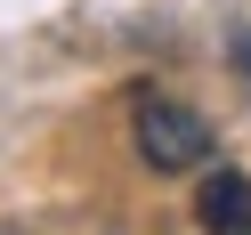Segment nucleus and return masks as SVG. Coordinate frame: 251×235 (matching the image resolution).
Here are the masks:
<instances>
[{"label":"nucleus","mask_w":251,"mask_h":235,"mask_svg":"<svg viewBox=\"0 0 251 235\" xmlns=\"http://www.w3.org/2000/svg\"><path fill=\"white\" fill-rule=\"evenodd\" d=\"M138 154H146V170H195L211 162V122L195 114V105L178 98H138Z\"/></svg>","instance_id":"obj_1"},{"label":"nucleus","mask_w":251,"mask_h":235,"mask_svg":"<svg viewBox=\"0 0 251 235\" xmlns=\"http://www.w3.org/2000/svg\"><path fill=\"white\" fill-rule=\"evenodd\" d=\"M195 219H202V235H251V179L243 170H211L195 186Z\"/></svg>","instance_id":"obj_2"},{"label":"nucleus","mask_w":251,"mask_h":235,"mask_svg":"<svg viewBox=\"0 0 251 235\" xmlns=\"http://www.w3.org/2000/svg\"><path fill=\"white\" fill-rule=\"evenodd\" d=\"M235 65H243V73H251V33H243V41H235Z\"/></svg>","instance_id":"obj_3"}]
</instances>
